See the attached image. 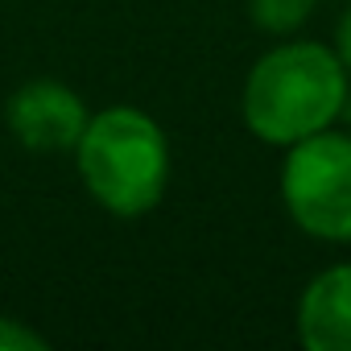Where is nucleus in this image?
<instances>
[{"label": "nucleus", "mask_w": 351, "mask_h": 351, "mask_svg": "<svg viewBox=\"0 0 351 351\" xmlns=\"http://www.w3.org/2000/svg\"><path fill=\"white\" fill-rule=\"evenodd\" d=\"M5 120L13 136L34 153H66L79 145L91 112L87 104L58 79H29L9 95Z\"/></svg>", "instance_id": "obj_4"}, {"label": "nucleus", "mask_w": 351, "mask_h": 351, "mask_svg": "<svg viewBox=\"0 0 351 351\" xmlns=\"http://www.w3.org/2000/svg\"><path fill=\"white\" fill-rule=\"evenodd\" d=\"M298 339L310 351H351V265H330L302 289Z\"/></svg>", "instance_id": "obj_5"}, {"label": "nucleus", "mask_w": 351, "mask_h": 351, "mask_svg": "<svg viewBox=\"0 0 351 351\" xmlns=\"http://www.w3.org/2000/svg\"><path fill=\"white\" fill-rule=\"evenodd\" d=\"M335 54H339V62L347 66V75H351V9H347V17L339 21V38H335Z\"/></svg>", "instance_id": "obj_8"}, {"label": "nucleus", "mask_w": 351, "mask_h": 351, "mask_svg": "<svg viewBox=\"0 0 351 351\" xmlns=\"http://www.w3.org/2000/svg\"><path fill=\"white\" fill-rule=\"evenodd\" d=\"M0 351H46V339L17 318H0Z\"/></svg>", "instance_id": "obj_7"}, {"label": "nucleus", "mask_w": 351, "mask_h": 351, "mask_svg": "<svg viewBox=\"0 0 351 351\" xmlns=\"http://www.w3.org/2000/svg\"><path fill=\"white\" fill-rule=\"evenodd\" d=\"M281 203L306 236L330 244L351 240V136L347 132L322 128L289 145L281 165Z\"/></svg>", "instance_id": "obj_3"}, {"label": "nucleus", "mask_w": 351, "mask_h": 351, "mask_svg": "<svg viewBox=\"0 0 351 351\" xmlns=\"http://www.w3.org/2000/svg\"><path fill=\"white\" fill-rule=\"evenodd\" d=\"M79 173L87 195L112 215H145L161 203L169 182V141L141 108H104L87 120L79 145Z\"/></svg>", "instance_id": "obj_2"}, {"label": "nucleus", "mask_w": 351, "mask_h": 351, "mask_svg": "<svg viewBox=\"0 0 351 351\" xmlns=\"http://www.w3.org/2000/svg\"><path fill=\"white\" fill-rule=\"evenodd\" d=\"M347 66L318 42H289L265 54L244 83V124L265 145H298L343 116Z\"/></svg>", "instance_id": "obj_1"}, {"label": "nucleus", "mask_w": 351, "mask_h": 351, "mask_svg": "<svg viewBox=\"0 0 351 351\" xmlns=\"http://www.w3.org/2000/svg\"><path fill=\"white\" fill-rule=\"evenodd\" d=\"M248 13L265 34H293L314 13V0H248Z\"/></svg>", "instance_id": "obj_6"}]
</instances>
